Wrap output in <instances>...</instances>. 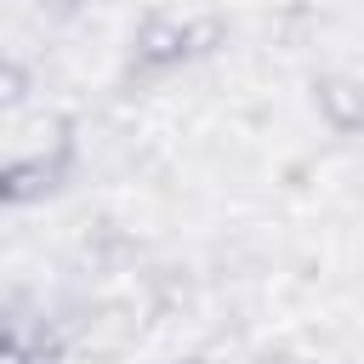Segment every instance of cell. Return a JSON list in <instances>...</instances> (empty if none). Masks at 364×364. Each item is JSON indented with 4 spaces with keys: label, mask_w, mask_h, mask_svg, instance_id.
Here are the masks:
<instances>
[{
    "label": "cell",
    "mask_w": 364,
    "mask_h": 364,
    "mask_svg": "<svg viewBox=\"0 0 364 364\" xmlns=\"http://www.w3.org/2000/svg\"><path fill=\"white\" fill-rule=\"evenodd\" d=\"M57 176H63L57 154H28V159H17V165L0 171V199H40V193L57 188Z\"/></svg>",
    "instance_id": "6da1fadb"
}]
</instances>
